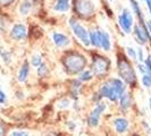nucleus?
<instances>
[{"label":"nucleus","instance_id":"1","mask_svg":"<svg viewBox=\"0 0 151 136\" xmlns=\"http://www.w3.org/2000/svg\"><path fill=\"white\" fill-rule=\"evenodd\" d=\"M126 92V84L121 78H109L101 84L99 89V95L106 98L111 102H117Z\"/></svg>","mask_w":151,"mask_h":136},{"label":"nucleus","instance_id":"2","mask_svg":"<svg viewBox=\"0 0 151 136\" xmlns=\"http://www.w3.org/2000/svg\"><path fill=\"white\" fill-rule=\"evenodd\" d=\"M63 65L69 74H80L82 70L85 69L86 59L84 56L80 53L69 52L66 57H64Z\"/></svg>","mask_w":151,"mask_h":136},{"label":"nucleus","instance_id":"3","mask_svg":"<svg viewBox=\"0 0 151 136\" xmlns=\"http://www.w3.org/2000/svg\"><path fill=\"white\" fill-rule=\"evenodd\" d=\"M117 68H118V74L121 76V78L125 83L129 84L132 86H135L136 84V74L134 69L132 67L131 62H129L125 57L118 56V60H117Z\"/></svg>","mask_w":151,"mask_h":136},{"label":"nucleus","instance_id":"4","mask_svg":"<svg viewBox=\"0 0 151 136\" xmlns=\"http://www.w3.org/2000/svg\"><path fill=\"white\" fill-rule=\"evenodd\" d=\"M68 23H69V26H70V29L73 31V33H74V35L76 37V39L82 44L85 45V47H89L90 45V38H89V32H88V30L77 19H75V18H69Z\"/></svg>","mask_w":151,"mask_h":136},{"label":"nucleus","instance_id":"5","mask_svg":"<svg viewBox=\"0 0 151 136\" xmlns=\"http://www.w3.org/2000/svg\"><path fill=\"white\" fill-rule=\"evenodd\" d=\"M109 67H110V62L108 60V58H105L99 54L93 57L92 64H91V72L94 76H98V77L105 76Z\"/></svg>","mask_w":151,"mask_h":136},{"label":"nucleus","instance_id":"6","mask_svg":"<svg viewBox=\"0 0 151 136\" xmlns=\"http://www.w3.org/2000/svg\"><path fill=\"white\" fill-rule=\"evenodd\" d=\"M118 24L121 26L122 31L126 34H129L132 32L133 29V16L132 13L129 11V9H123V11L121 13V15L118 16Z\"/></svg>","mask_w":151,"mask_h":136},{"label":"nucleus","instance_id":"7","mask_svg":"<svg viewBox=\"0 0 151 136\" xmlns=\"http://www.w3.org/2000/svg\"><path fill=\"white\" fill-rule=\"evenodd\" d=\"M75 9L77 15L84 17V18L90 17L94 13V7L90 0H76Z\"/></svg>","mask_w":151,"mask_h":136},{"label":"nucleus","instance_id":"8","mask_svg":"<svg viewBox=\"0 0 151 136\" xmlns=\"http://www.w3.org/2000/svg\"><path fill=\"white\" fill-rule=\"evenodd\" d=\"M107 109V105L104 102H99L97 103V106L93 108V110L91 111L90 116H89V125L91 127H97L99 125L100 118L102 116V113L105 112V110Z\"/></svg>","mask_w":151,"mask_h":136},{"label":"nucleus","instance_id":"9","mask_svg":"<svg viewBox=\"0 0 151 136\" xmlns=\"http://www.w3.org/2000/svg\"><path fill=\"white\" fill-rule=\"evenodd\" d=\"M26 35H27V30L25 25L21 23L15 24L10 30V38L14 41H23L24 39H26Z\"/></svg>","mask_w":151,"mask_h":136},{"label":"nucleus","instance_id":"10","mask_svg":"<svg viewBox=\"0 0 151 136\" xmlns=\"http://www.w3.org/2000/svg\"><path fill=\"white\" fill-rule=\"evenodd\" d=\"M52 42L59 49H64L70 44V39L68 38L66 34L60 33V32H53L52 33Z\"/></svg>","mask_w":151,"mask_h":136},{"label":"nucleus","instance_id":"11","mask_svg":"<svg viewBox=\"0 0 151 136\" xmlns=\"http://www.w3.org/2000/svg\"><path fill=\"white\" fill-rule=\"evenodd\" d=\"M113 125H114L115 130H116L118 134H124V133H126L129 127V120H127L126 118H124V117H117V118H115L113 121Z\"/></svg>","mask_w":151,"mask_h":136},{"label":"nucleus","instance_id":"12","mask_svg":"<svg viewBox=\"0 0 151 136\" xmlns=\"http://www.w3.org/2000/svg\"><path fill=\"white\" fill-rule=\"evenodd\" d=\"M100 33V48L104 50V51H110L111 49V40L109 34L107 33L106 31H101L99 30Z\"/></svg>","mask_w":151,"mask_h":136},{"label":"nucleus","instance_id":"13","mask_svg":"<svg viewBox=\"0 0 151 136\" xmlns=\"http://www.w3.org/2000/svg\"><path fill=\"white\" fill-rule=\"evenodd\" d=\"M30 75V64L27 61H24L23 65L21 66L18 74H17V81L19 83H24L27 81V77Z\"/></svg>","mask_w":151,"mask_h":136},{"label":"nucleus","instance_id":"14","mask_svg":"<svg viewBox=\"0 0 151 136\" xmlns=\"http://www.w3.org/2000/svg\"><path fill=\"white\" fill-rule=\"evenodd\" d=\"M129 2H131V6H132V9H133V14H134V15L137 17V19H139V24H140V25H144L145 23H144L143 13H142V10H141V7H140L139 2H137L136 0H129Z\"/></svg>","mask_w":151,"mask_h":136},{"label":"nucleus","instance_id":"15","mask_svg":"<svg viewBox=\"0 0 151 136\" xmlns=\"http://www.w3.org/2000/svg\"><path fill=\"white\" fill-rule=\"evenodd\" d=\"M118 101H119V107L123 111H127L132 106V97L129 93H126V92L122 95Z\"/></svg>","mask_w":151,"mask_h":136},{"label":"nucleus","instance_id":"16","mask_svg":"<svg viewBox=\"0 0 151 136\" xmlns=\"http://www.w3.org/2000/svg\"><path fill=\"white\" fill-rule=\"evenodd\" d=\"M70 7V0H56L53 9L58 13H66Z\"/></svg>","mask_w":151,"mask_h":136},{"label":"nucleus","instance_id":"17","mask_svg":"<svg viewBox=\"0 0 151 136\" xmlns=\"http://www.w3.org/2000/svg\"><path fill=\"white\" fill-rule=\"evenodd\" d=\"M32 7H33V4H32L31 0H23L21 2V5H19V8H18L19 14L23 16L29 15L30 11L32 10Z\"/></svg>","mask_w":151,"mask_h":136},{"label":"nucleus","instance_id":"18","mask_svg":"<svg viewBox=\"0 0 151 136\" xmlns=\"http://www.w3.org/2000/svg\"><path fill=\"white\" fill-rule=\"evenodd\" d=\"M89 38H90V45L94 48H100V33L99 30L90 31L89 32Z\"/></svg>","mask_w":151,"mask_h":136},{"label":"nucleus","instance_id":"19","mask_svg":"<svg viewBox=\"0 0 151 136\" xmlns=\"http://www.w3.org/2000/svg\"><path fill=\"white\" fill-rule=\"evenodd\" d=\"M94 77V75H93V73L91 72V69H84V70H82L80 74H78V81H81V82H89V81H91L92 78Z\"/></svg>","mask_w":151,"mask_h":136},{"label":"nucleus","instance_id":"20","mask_svg":"<svg viewBox=\"0 0 151 136\" xmlns=\"http://www.w3.org/2000/svg\"><path fill=\"white\" fill-rule=\"evenodd\" d=\"M37 73H38L39 77H45L47 74L49 73V68L47 66V64L42 62L38 68H37Z\"/></svg>","mask_w":151,"mask_h":136},{"label":"nucleus","instance_id":"21","mask_svg":"<svg viewBox=\"0 0 151 136\" xmlns=\"http://www.w3.org/2000/svg\"><path fill=\"white\" fill-rule=\"evenodd\" d=\"M141 82H142V85H143L145 89H150L151 87V73L142 74Z\"/></svg>","mask_w":151,"mask_h":136},{"label":"nucleus","instance_id":"22","mask_svg":"<svg viewBox=\"0 0 151 136\" xmlns=\"http://www.w3.org/2000/svg\"><path fill=\"white\" fill-rule=\"evenodd\" d=\"M0 57H1L2 61L6 62V64H9L12 61V53L9 52L8 50H6V49H1L0 50Z\"/></svg>","mask_w":151,"mask_h":136},{"label":"nucleus","instance_id":"23","mask_svg":"<svg viewBox=\"0 0 151 136\" xmlns=\"http://www.w3.org/2000/svg\"><path fill=\"white\" fill-rule=\"evenodd\" d=\"M30 62H31V65L33 66V67H37L38 68L41 64H42V57L40 56V54H33L32 57H31V59H30Z\"/></svg>","mask_w":151,"mask_h":136},{"label":"nucleus","instance_id":"24","mask_svg":"<svg viewBox=\"0 0 151 136\" xmlns=\"http://www.w3.org/2000/svg\"><path fill=\"white\" fill-rule=\"evenodd\" d=\"M126 52H127V56L131 60L135 61L137 60V53H136V50L132 47H127L126 48Z\"/></svg>","mask_w":151,"mask_h":136},{"label":"nucleus","instance_id":"25","mask_svg":"<svg viewBox=\"0 0 151 136\" xmlns=\"http://www.w3.org/2000/svg\"><path fill=\"white\" fill-rule=\"evenodd\" d=\"M9 136H30V134L26 130H13L10 132Z\"/></svg>","mask_w":151,"mask_h":136},{"label":"nucleus","instance_id":"26","mask_svg":"<svg viewBox=\"0 0 151 136\" xmlns=\"http://www.w3.org/2000/svg\"><path fill=\"white\" fill-rule=\"evenodd\" d=\"M68 107H69V100H67V99H63L58 102V108L59 109H65Z\"/></svg>","mask_w":151,"mask_h":136},{"label":"nucleus","instance_id":"27","mask_svg":"<svg viewBox=\"0 0 151 136\" xmlns=\"http://www.w3.org/2000/svg\"><path fill=\"white\" fill-rule=\"evenodd\" d=\"M7 102V94L2 91L1 86H0V105H5Z\"/></svg>","mask_w":151,"mask_h":136},{"label":"nucleus","instance_id":"28","mask_svg":"<svg viewBox=\"0 0 151 136\" xmlns=\"http://www.w3.org/2000/svg\"><path fill=\"white\" fill-rule=\"evenodd\" d=\"M136 53H137V60H140L141 62H144V53H143V49L142 48H139L136 50Z\"/></svg>","mask_w":151,"mask_h":136},{"label":"nucleus","instance_id":"29","mask_svg":"<svg viewBox=\"0 0 151 136\" xmlns=\"http://www.w3.org/2000/svg\"><path fill=\"white\" fill-rule=\"evenodd\" d=\"M143 64L147 66V68L149 69V72H151V56H148V57H147V59L144 60Z\"/></svg>","mask_w":151,"mask_h":136},{"label":"nucleus","instance_id":"30","mask_svg":"<svg viewBox=\"0 0 151 136\" xmlns=\"http://www.w3.org/2000/svg\"><path fill=\"white\" fill-rule=\"evenodd\" d=\"M15 0H0V5L1 6H9L10 4H13Z\"/></svg>","mask_w":151,"mask_h":136},{"label":"nucleus","instance_id":"31","mask_svg":"<svg viewBox=\"0 0 151 136\" xmlns=\"http://www.w3.org/2000/svg\"><path fill=\"white\" fill-rule=\"evenodd\" d=\"M0 136H6V127L0 122Z\"/></svg>","mask_w":151,"mask_h":136},{"label":"nucleus","instance_id":"32","mask_svg":"<svg viewBox=\"0 0 151 136\" xmlns=\"http://www.w3.org/2000/svg\"><path fill=\"white\" fill-rule=\"evenodd\" d=\"M147 27H148V31H149V33H150V35H151V19L147 23Z\"/></svg>","mask_w":151,"mask_h":136},{"label":"nucleus","instance_id":"33","mask_svg":"<svg viewBox=\"0 0 151 136\" xmlns=\"http://www.w3.org/2000/svg\"><path fill=\"white\" fill-rule=\"evenodd\" d=\"M147 6H148V9H149V13H150V15H151V5H149V4H147Z\"/></svg>","mask_w":151,"mask_h":136},{"label":"nucleus","instance_id":"34","mask_svg":"<svg viewBox=\"0 0 151 136\" xmlns=\"http://www.w3.org/2000/svg\"><path fill=\"white\" fill-rule=\"evenodd\" d=\"M149 108H150V111H151V98L149 99Z\"/></svg>","mask_w":151,"mask_h":136},{"label":"nucleus","instance_id":"35","mask_svg":"<svg viewBox=\"0 0 151 136\" xmlns=\"http://www.w3.org/2000/svg\"><path fill=\"white\" fill-rule=\"evenodd\" d=\"M141 1H145V0H141Z\"/></svg>","mask_w":151,"mask_h":136}]
</instances>
